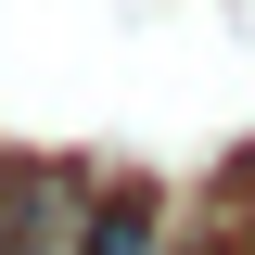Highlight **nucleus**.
<instances>
[{
  "mask_svg": "<svg viewBox=\"0 0 255 255\" xmlns=\"http://www.w3.org/2000/svg\"><path fill=\"white\" fill-rule=\"evenodd\" d=\"M0 255H64V179H0Z\"/></svg>",
  "mask_w": 255,
  "mask_h": 255,
  "instance_id": "1",
  "label": "nucleus"
},
{
  "mask_svg": "<svg viewBox=\"0 0 255 255\" xmlns=\"http://www.w3.org/2000/svg\"><path fill=\"white\" fill-rule=\"evenodd\" d=\"M77 255H153V191H102L90 230H77Z\"/></svg>",
  "mask_w": 255,
  "mask_h": 255,
  "instance_id": "2",
  "label": "nucleus"
}]
</instances>
